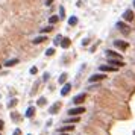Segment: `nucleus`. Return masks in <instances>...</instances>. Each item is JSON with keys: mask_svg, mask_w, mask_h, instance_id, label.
Returning a JSON list of instances; mask_svg holds the SVG:
<instances>
[{"mask_svg": "<svg viewBox=\"0 0 135 135\" xmlns=\"http://www.w3.org/2000/svg\"><path fill=\"white\" fill-rule=\"evenodd\" d=\"M84 112H85V108L84 106H76V108H70L68 109V115L70 117H79Z\"/></svg>", "mask_w": 135, "mask_h": 135, "instance_id": "f257e3e1", "label": "nucleus"}, {"mask_svg": "<svg viewBox=\"0 0 135 135\" xmlns=\"http://www.w3.org/2000/svg\"><path fill=\"white\" fill-rule=\"evenodd\" d=\"M114 47L119 49V50H126V49L129 47V43L122 41V40H115V41H114Z\"/></svg>", "mask_w": 135, "mask_h": 135, "instance_id": "f03ea898", "label": "nucleus"}, {"mask_svg": "<svg viewBox=\"0 0 135 135\" xmlns=\"http://www.w3.org/2000/svg\"><path fill=\"white\" fill-rule=\"evenodd\" d=\"M106 56H108V59H120V61H123V56L120 53H117V52H112V50H106Z\"/></svg>", "mask_w": 135, "mask_h": 135, "instance_id": "7ed1b4c3", "label": "nucleus"}, {"mask_svg": "<svg viewBox=\"0 0 135 135\" xmlns=\"http://www.w3.org/2000/svg\"><path fill=\"white\" fill-rule=\"evenodd\" d=\"M123 20H125V23H128V21H132L134 20V12L131 11V9H126L125 12H123Z\"/></svg>", "mask_w": 135, "mask_h": 135, "instance_id": "20e7f679", "label": "nucleus"}, {"mask_svg": "<svg viewBox=\"0 0 135 135\" xmlns=\"http://www.w3.org/2000/svg\"><path fill=\"white\" fill-rule=\"evenodd\" d=\"M85 97H87V94H85V93H81V94H78V96L73 97V103H74V105H81V103L85 100Z\"/></svg>", "mask_w": 135, "mask_h": 135, "instance_id": "39448f33", "label": "nucleus"}, {"mask_svg": "<svg viewBox=\"0 0 135 135\" xmlns=\"http://www.w3.org/2000/svg\"><path fill=\"white\" fill-rule=\"evenodd\" d=\"M117 29H120L125 35H128V33H129V30H128V29H129V26H128L125 21H119V23H117Z\"/></svg>", "mask_w": 135, "mask_h": 135, "instance_id": "423d86ee", "label": "nucleus"}, {"mask_svg": "<svg viewBox=\"0 0 135 135\" xmlns=\"http://www.w3.org/2000/svg\"><path fill=\"white\" fill-rule=\"evenodd\" d=\"M105 78H106V74H93V76H91V78H90L88 81H90L91 84H94V82H99V81H103Z\"/></svg>", "mask_w": 135, "mask_h": 135, "instance_id": "0eeeda50", "label": "nucleus"}, {"mask_svg": "<svg viewBox=\"0 0 135 135\" xmlns=\"http://www.w3.org/2000/svg\"><path fill=\"white\" fill-rule=\"evenodd\" d=\"M108 64H109V65H114L115 68H119V67L125 65V62H123V61H120V59H108Z\"/></svg>", "mask_w": 135, "mask_h": 135, "instance_id": "6e6552de", "label": "nucleus"}, {"mask_svg": "<svg viewBox=\"0 0 135 135\" xmlns=\"http://www.w3.org/2000/svg\"><path fill=\"white\" fill-rule=\"evenodd\" d=\"M70 91H71V84L67 82V84H64V87H62V90H61V96H67Z\"/></svg>", "mask_w": 135, "mask_h": 135, "instance_id": "1a4fd4ad", "label": "nucleus"}, {"mask_svg": "<svg viewBox=\"0 0 135 135\" xmlns=\"http://www.w3.org/2000/svg\"><path fill=\"white\" fill-rule=\"evenodd\" d=\"M59 108H61V103H58V102H56V103H53V105L49 108V114H52V115H53V114H56V112L59 111Z\"/></svg>", "mask_w": 135, "mask_h": 135, "instance_id": "9d476101", "label": "nucleus"}, {"mask_svg": "<svg viewBox=\"0 0 135 135\" xmlns=\"http://www.w3.org/2000/svg\"><path fill=\"white\" fill-rule=\"evenodd\" d=\"M59 46H61L62 49H68V47H70V38H62L61 43H59Z\"/></svg>", "mask_w": 135, "mask_h": 135, "instance_id": "9b49d317", "label": "nucleus"}, {"mask_svg": "<svg viewBox=\"0 0 135 135\" xmlns=\"http://www.w3.org/2000/svg\"><path fill=\"white\" fill-rule=\"evenodd\" d=\"M27 119H30V117H33L35 115V106H29L27 109H26V114H24Z\"/></svg>", "mask_w": 135, "mask_h": 135, "instance_id": "f8f14e48", "label": "nucleus"}, {"mask_svg": "<svg viewBox=\"0 0 135 135\" xmlns=\"http://www.w3.org/2000/svg\"><path fill=\"white\" fill-rule=\"evenodd\" d=\"M100 71H117L115 67H111V65H100Z\"/></svg>", "mask_w": 135, "mask_h": 135, "instance_id": "ddd939ff", "label": "nucleus"}, {"mask_svg": "<svg viewBox=\"0 0 135 135\" xmlns=\"http://www.w3.org/2000/svg\"><path fill=\"white\" fill-rule=\"evenodd\" d=\"M73 129H74V126H71V125L70 126H62L61 129H58V132L59 134H67L68 131H73Z\"/></svg>", "mask_w": 135, "mask_h": 135, "instance_id": "4468645a", "label": "nucleus"}, {"mask_svg": "<svg viewBox=\"0 0 135 135\" xmlns=\"http://www.w3.org/2000/svg\"><path fill=\"white\" fill-rule=\"evenodd\" d=\"M18 62H20V61H18V58H12V59L6 61V62H5V65H6V67H12V65L18 64Z\"/></svg>", "mask_w": 135, "mask_h": 135, "instance_id": "2eb2a0df", "label": "nucleus"}, {"mask_svg": "<svg viewBox=\"0 0 135 135\" xmlns=\"http://www.w3.org/2000/svg\"><path fill=\"white\" fill-rule=\"evenodd\" d=\"M43 41H47V36H44V35H41V36H36V38H33V44H40V43H43Z\"/></svg>", "mask_w": 135, "mask_h": 135, "instance_id": "dca6fc26", "label": "nucleus"}, {"mask_svg": "<svg viewBox=\"0 0 135 135\" xmlns=\"http://www.w3.org/2000/svg\"><path fill=\"white\" fill-rule=\"evenodd\" d=\"M79 122V117H68L64 120V123H68V125H73V123H78Z\"/></svg>", "mask_w": 135, "mask_h": 135, "instance_id": "f3484780", "label": "nucleus"}, {"mask_svg": "<svg viewBox=\"0 0 135 135\" xmlns=\"http://www.w3.org/2000/svg\"><path fill=\"white\" fill-rule=\"evenodd\" d=\"M78 24V17H70L68 18V26H76Z\"/></svg>", "mask_w": 135, "mask_h": 135, "instance_id": "a211bd4d", "label": "nucleus"}, {"mask_svg": "<svg viewBox=\"0 0 135 135\" xmlns=\"http://www.w3.org/2000/svg\"><path fill=\"white\" fill-rule=\"evenodd\" d=\"M58 20H59V17H58V15H52V17L49 18V21H50V26H52V24H55Z\"/></svg>", "mask_w": 135, "mask_h": 135, "instance_id": "6ab92c4d", "label": "nucleus"}, {"mask_svg": "<svg viewBox=\"0 0 135 135\" xmlns=\"http://www.w3.org/2000/svg\"><path fill=\"white\" fill-rule=\"evenodd\" d=\"M65 81H67V73H62V74L59 76V81H58V82H59V84H64Z\"/></svg>", "mask_w": 135, "mask_h": 135, "instance_id": "aec40b11", "label": "nucleus"}, {"mask_svg": "<svg viewBox=\"0 0 135 135\" xmlns=\"http://www.w3.org/2000/svg\"><path fill=\"white\" fill-rule=\"evenodd\" d=\"M52 30H53V27H52V26H47V27L41 29V33H49V32H52Z\"/></svg>", "mask_w": 135, "mask_h": 135, "instance_id": "412c9836", "label": "nucleus"}, {"mask_svg": "<svg viewBox=\"0 0 135 135\" xmlns=\"http://www.w3.org/2000/svg\"><path fill=\"white\" fill-rule=\"evenodd\" d=\"M46 102H47V99H46V97H40V99H38V105H40V106H44V105H46Z\"/></svg>", "mask_w": 135, "mask_h": 135, "instance_id": "4be33fe9", "label": "nucleus"}, {"mask_svg": "<svg viewBox=\"0 0 135 135\" xmlns=\"http://www.w3.org/2000/svg\"><path fill=\"white\" fill-rule=\"evenodd\" d=\"M65 17V11H64V8L62 6H59V20L61 18H64Z\"/></svg>", "mask_w": 135, "mask_h": 135, "instance_id": "5701e85b", "label": "nucleus"}, {"mask_svg": "<svg viewBox=\"0 0 135 135\" xmlns=\"http://www.w3.org/2000/svg\"><path fill=\"white\" fill-rule=\"evenodd\" d=\"M61 40H62V36H61V35H58V36L55 38V41H53V44H55V46H59V43H61Z\"/></svg>", "mask_w": 135, "mask_h": 135, "instance_id": "b1692460", "label": "nucleus"}, {"mask_svg": "<svg viewBox=\"0 0 135 135\" xmlns=\"http://www.w3.org/2000/svg\"><path fill=\"white\" fill-rule=\"evenodd\" d=\"M17 103H18V100H17V99H12V100L9 102V105H8V106H9V108H14Z\"/></svg>", "mask_w": 135, "mask_h": 135, "instance_id": "393cba45", "label": "nucleus"}, {"mask_svg": "<svg viewBox=\"0 0 135 135\" xmlns=\"http://www.w3.org/2000/svg\"><path fill=\"white\" fill-rule=\"evenodd\" d=\"M53 53H55V50H53V49H47V50H46V55H47V56H52Z\"/></svg>", "mask_w": 135, "mask_h": 135, "instance_id": "a878e982", "label": "nucleus"}, {"mask_svg": "<svg viewBox=\"0 0 135 135\" xmlns=\"http://www.w3.org/2000/svg\"><path fill=\"white\" fill-rule=\"evenodd\" d=\"M36 71H38L36 67H32V68H30V74H36Z\"/></svg>", "mask_w": 135, "mask_h": 135, "instance_id": "bb28decb", "label": "nucleus"}, {"mask_svg": "<svg viewBox=\"0 0 135 135\" xmlns=\"http://www.w3.org/2000/svg\"><path fill=\"white\" fill-rule=\"evenodd\" d=\"M12 135H21V129H15V131H14V134Z\"/></svg>", "mask_w": 135, "mask_h": 135, "instance_id": "cd10ccee", "label": "nucleus"}, {"mask_svg": "<svg viewBox=\"0 0 135 135\" xmlns=\"http://www.w3.org/2000/svg\"><path fill=\"white\" fill-rule=\"evenodd\" d=\"M12 120H15V122L18 120V115H17V112H14V114H12Z\"/></svg>", "mask_w": 135, "mask_h": 135, "instance_id": "c85d7f7f", "label": "nucleus"}, {"mask_svg": "<svg viewBox=\"0 0 135 135\" xmlns=\"http://www.w3.org/2000/svg\"><path fill=\"white\" fill-rule=\"evenodd\" d=\"M49 79V73H44V76H43V81H47Z\"/></svg>", "mask_w": 135, "mask_h": 135, "instance_id": "c756f323", "label": "nucleus"}, {"mask_svg": "<svg viewBox=\"0 0 135 135\" xmlns=\"http://www.w3.org/2000/svg\"><path fill=\"white\" fill-rule=\"evenodd\" d=\"M53 3V0H46V6H50Z\"/></svg>", "mask_w": 135, "mask_h": 135, "instance_id": "7c9ffc66", "label": "nucleus"}, {"mask_svg": "<svg viewBox=\"0 0 135 135\" xmlns=\"http://www.w3.org/2000/svg\"><path fill=\"white\" fill-rule=\"evenodd\" d=\"M3 126H5V123H3V120H2V119H0V131H2V129H3Z\"/></svg>", "mask_w": 135, "mask_h": 135, "instance_id": "2f4dec72", "label": "nucleus"}, {"mask_svg": "<svg viewBox=\"0 0 135 135\" xmlns=\"http://www.w3.org/2000/svg\"><path fill=\"white\" fill-rule=\"evenodd\" d=\"M56 135H67V134H56Z\"/></svg>", "mask_w": 135, "mask_h": 135, "instance_id": "473e14b6", "label": "nucleus"}, {"mask_svg": "<svg viewBox=\"0 0 135 135\" xmlns=\"http://www.w3.org/2000/svg\"><path fill=\"white\" fill-rule=\"evenodd\" d=\"M134 6H135V0H134Z\"/></svg>", "mask_w": 135, "mask_h": 135, "instance_id": "72a5a7b5", "label": "nucleus"}, {"mask_svg": "<svg viewBox=\"0 0 135 135\" xmlns=\"http://www.w3.org/2000/svg\"><path fill=\"white\" fill-rule=\"evenodd\" d=\"M27 135H30V134H27Z\"/></svg>", "mask_w": 135, "mask_h": 135, "instance_id": "f704fd0d", "label": "nucleus"}]
</instances>
